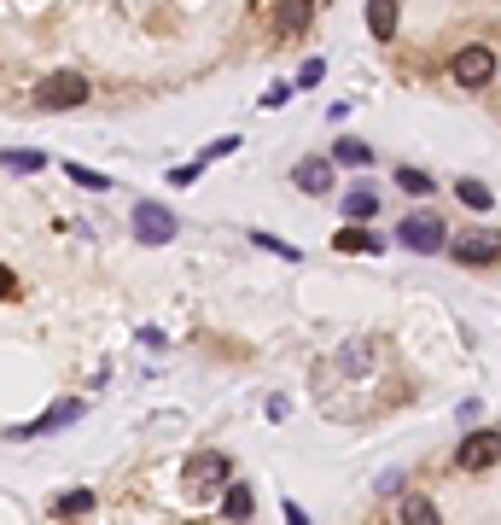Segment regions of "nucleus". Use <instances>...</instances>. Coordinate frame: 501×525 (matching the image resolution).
Instances as JSON below:
<instances>
[{
  "mask_svg": "<svg viewBox=\"0 0 501 525\" xmlns=\"http://www.w3.org/2000/svg\"><path fill=\"white\" fill-rule=\"evenodd\" d=\"M129 222H134V240L140 245H169L175 240V216H169L164 205H152V199H140Z\"/></svg>",
  "mask_w": 501,
  "mask_h": 525,
  "instance_id": "2",
  "label": "nucleus"
},
{
  "mask_svg": "<svg viewBox=\"0 0 501 525\" xmlns=\"http://www.w3.org/2000/svg\"><path fill=\"white\" fill-rule=\"evenodd\" d=\"M321 76H327V65H321V59H309V65H303V76H298V82H303V88H315Z\"/></svg>",
  "mask_w": 501,
  "mask_h": 525,
  "instance_id": "25",
  "label": "nucleus"
},
{
  "mask_svg": "<svg viewBox=\"0 0 501 525\" xmlns=\"http://www.w3.org/2000/svg\"><path fill=\"white\" fill-rule=\"evenodd\" d=\"M76 415H82V403H76V397H65V403H53L47 415L35 420V426H12V438H35V432H53V426H70Z\"/></svg>",
  "mask_w": 501,
  "mask_h": 525,
  "instance_id": "9",
  "label": "nucleus"
},
{
  "mask_svg": "<svg viewBox=\"0 0 501 525\" xmlns=\"http://www.w3.org/2000/svg\"><path fill=\"white\" fill-rule=\"evenodd\" d=\"M88 100V76H76V70H53L41 88H35V105H47V111H70V105Z\"/></svg>",
  "mask_w": 501,
  "mask_h": 525,
  "instance_id": "1",
  "label": "nucleus"
},
{
  "mask_svg": "<svg viewBox=\"0 0 501 525\" xmlns=\"http://www.w3.org/2000/svg\"><path fill=\"white\" fill-rule=\"evenodd\" d=\"M216 485H228V455H216V450L193 455V467H187V490L204 496V490H216Z\"/></svg>",
  "mask_w": 501,
  "mask_h": 525,
  "instance_id": "7",
  "label": "nucleus"
},
{
  "mask_svg": "<svg viewBox=\"0 0 501 525\" xmlns=\"http://www.w3.org/2000/svg\"><path fill=\"white\" fill-rule=\"evenodd\" d=\"M368 30H373V41L397 35V0H368Z\"/></svg>",
  "mask_w": 501,
  "mask_h": 525,
  "instance_id": "11",
  "label": "nucleus"
},
{
  "mask_svg": "<svg viewBox=\"0 0 501 525\" xmlns=\"http://www.w3.org/2000/svg\"><path fill=\"white\" fill-rule=\"evenodd\" d=\"M234 146H239L234 135H222V140H216V146H204V152H199V164H210V158H228V152H234Z\"/></svg>",
  "mask_w": 501,
  "mask_h": 525,
  "instance_id": "23",
  "label": "nucleus"
},
{
  "mask_svg": "<svg viewBox=\"0 0 501 525\" xmlns=\"http://www.w3.org/2000/svg\"><path fill=\"white\" fill-rule=\"evenodd\" d=\"M6 170L12 175H35L41 170V152H6Z\"/></svg>",
  "mask_w": 501,
  "mask_h": 525,
  "instance_id": "21",
  "label": "nucleus"
},
{
  "mask_svg": "<svg viewBox=\"0 0 501 525\" xmlns=\"http://www.w3.org/2000/svg\"><path fill=\"white\" fill-rule=\"evenodd\" d=\"M222 514H228V520H251V490H245V485H228V496H222Z\"/></svg>",
  "mask_w": 501,
  "mask_h": 525,
  "instance_id": "17",
  "label": "nucleus"
},
{
  "mask_svg": "<svg viewBox=\"0 0 501 525\" xmlns=\"http://www.w3.org/2000/svg\"><path fill=\"white\" fill-rule=\"evenodd\" d=\"M397 187H402V193H414V199H426L437 181H432L426 170H414V164H402V170H397Z\"/></svg>",
  "mask_w": 501,
  "mask_h": 525,
  "instance_id": "14",
  "label": "nucleus"
},
{
  "mask_svg": "<svg viewBox=\"0 0 501 525\" xmlns=\"http://www.w3.org/2000/svg\"><path fill=\"white\" fill-rule=\"evenodd\" d=\"M455 199H461V205L467 210H490V187H484V181H455Z\"/></svg>",
  "mask_w": 501,
  "mask_h": 525,
  "instance_id": "15",
  "label": "nucleus"
},
{
  "mask_svg": "<svg viewBox=\"0 0 501 525\" xmlns=\"http://www.w3.org/2000/svg\"><path fill=\"white\" fill-rule=\"evenodd\" d=\"M199 170H204V164H181V170H169V181H175V187H193Z\"/></svg>",
  "mask_w": 501,
  "mask_h": 525,
  "instance_id": "24",
  "label": "nucleus"
},
{
  "mask_svg": "<svg viewBox=\"0 0 501 525\" xmlns=\"http://www.w3.org/2000/svg\"><path fill=\"white\" fill-rule=\"evenodd\" d=\"M70 181H76V187H94V193H100V187H111V181H105L100 170H88V164H70Z\"/></svg>",
  "mask_w": 501,
  "mask_h": 525,
  "instance_id": "22",
  "label": "nucleus"
},
{
  "mask_svg": "<svg viewBox=\"0 0 501 525\" xmlns=\"http://www.w3.org/2000/svg\"><path fill=\"white\" fill-rule=\"evenodd\" d=\"M333 158H338V164H356V170H362V164H373V146H368V140H350V135H338Z\"/></svg>",
  "mask_w": 501,
  "mask_h": 525,
  "instance_id": "13",
  "label": "nucleus"
},
{
  "mask_svg": "<svg viewBox=\"0 0 501 525\" xmlns=\"http://www.w3.org/2000/svg\"><path fill=\"white\" fill-rule=\"evenodd\" d=\"M455 461H461L467 473L496 467V461H501V432H467V438H461V450H455Z\"/></svg>",
  "mask_w": 501,
  "mask_h": 525,
  "instance_id": "6",
  "label": "nucleus"
},
{
  "mask_svg": "<svg viewBox=\"0 0 501 525\" xmlns=\"http://www.w3.org/2000/svg\"><path fill=\"white\" fill-rule=\"evenodd\" d=\"M309 18H315V0H280V35H298V30H309Z\"/></svg>",
  "mask_w": 501,
  "mask_h": 525,
  "instance_id": "10",
  "label": "nucleus"
},
{
  "mask_svg": "<svg viewBox=\"0 0 501 525\" xmlns=\"http://www.w3.org/2000/svg\"><path fill=\"white\" fill-rule=\"evenodd\" d=\"M449 70H455L461 88H490V76H496V53H490V47H461Z\"/></svg>",
  "mask_w": 501,
  "mask_h": 525,
  "instance_id": "5",
  "label": "nucleus"
},
{
  "mask_svg": "<svg viewBox=\"0 0 501 525\" xmlns=\"http://www.w3.org/2000/svg\"><path fill=\"white\" fill-rule=\"evenodd\" d=\"M373 210H379V199H373L368 187H356V193L344 199V216H356V222H362V216H373Z\"/></svg>",
  "mask_w": 501,
  "mask_h": 525,
  "instance_id": "19",
  "label": "nucleus"
},
{
  "mask_svg": "<svg viewBox=\"0 0 501 525\" xmlns=\"http://www.w3.org/2000/svg\"><path fill=\"white\" fill-rule=\"evenodd\" d=\"M449 257H455V263H501V234H490V228L455 234V240H449Z\"/></svg>",
  "mask_w": 501,
  "mask_h": 525,
  "instance_id": "4",
  "label": "nucleus"
},
{
  "mask_svg": "<svg viewBox=\"0 0 501 525\" xmlns=\"http://www.w3.org/2000/svg\"><path fill=\"white\" fill-rule=\"evenodd\" d=\"M333 245H338V251H379V234H362V228H338Z\"/></svg>",
  "mask_w": 501,
  "mask_h": 525,
  "instance_id": "16",
  "label": "nucleus"
},
{
  "mask_svg": "<svg viewBox=\"0 0 501 525\" xmlns=\"http://www.w3.org/2000/svg\"><path fill=\"white\" fill-rule=\"evenodd\" d=\"M292 181H298L309 199H321V193L333 187V164H327V158H303L298 170H292Z\"/></svg>",
  "mask_w": 501,
  "mask_h": 525,
  "instance_id": "8",
  "label": "nucleus"
},
{
  "mask_svg": "<svg viewBox=\"0 0 501 525\" xmlns=\"http://www.w3.org/2000/svg\"><path fill=\"white\" fill-rule=\"evenodd\" d=\"M251 240L263 245V251H274V257H286V263H298V257H303L298 245H286V240H274V234H257V228H251Z\"/></svg>",
  "mask_w": 501,
  "mask_h": 525,
  "instance_id": "20",
  "label": "nucleus"
},
{
  "mask_svg": "<svg viewBox=\"0 0 501 525\" xmlns=\"http://www.w3.org/2000/svg\"><path fill=\"white\" fill-rule=\"evenodd\" d=\"M286 525H309V514H303L298 502H286Z\"/></svg>",
  "mask_w": 501,
  "mask_h": 525,
  "instance_id": "26",
  "label": "nucleus"
},
{
  "mask_svg": "<svg viewBox=\"0 0 501 525\" xmlns=\"http://www.w3.org/2000/svg\"><path fill=\"white\" fill-rule=\"evenodd\" d=\"M402 525H443V514H437V502L432 496H402Z\"/></svg>",
  "mask_w": 501,
  "mask_h": 525,
  "instance_id": "12",
  "label": "nucleus"
},
{
  "mask_svg": "<svg viewBox=\"0 0 501 525\" xmlns=\"http://www.w3.org/2000/svg\"><path fill=\"white\" fill-rule=\"evenodd\" d=\"M88 508H94V490H65V496H59V502H53V514H88Z\"/></svg>",
  "mask_w": 501,
  "mask_h": 525,
  "instance_id": "18",
  "label": "nucleus"
},
{
  "mask_svg": "<svg viewBox=\"0 0 501 525\" xmlns=\"http://www.w3.org/2000/svg\"><path fill=\"white\" fill-rule=\"evenodd\" d=\"M397 240L408 245V251H426V257H432V251L449 245V234H443V222H437V216L420 210V216H402V222H397Z\"/></svg>",
  "mask_w": 501,
  "mask_h": 525,
  "instance_id": "3",
  "label": "nucleus"
}]
</instances>
